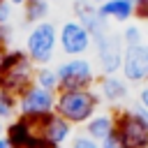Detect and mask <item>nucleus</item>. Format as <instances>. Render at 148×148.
Here are the masks:
<instances>
[{"label": "nucleus", "mask_w": 148, "mask_h": 148, "mask_svg": "<svg viewBox=\"0 0 148 148\" xmlns=\"http://www.w3.org/2000/svg\"><path fill=\"white\" fill-rule=\"evenodd\" d=\"M18 116V95L0 83V120L7 125Z\"/></svg>", "instance_id": "f3484780"}, {"label": "nucleus", "mask_w": 148, "mask_h": 148, "mask_svg": "<svg viewBox=\"0 0 148 148\" xmlns=\"http://www.w3.org/2000/svg\"><path fill=\"white\" fill-rule=\"evenodd\" d=\"M7 58H9V49H2L0 46V76H2L5 67H7Z\"/></svg>", "instance_id": "a878e982"}, {"label": "nucleus", "mask_w": 148, "mask_h": 148, "mask_svg": "<svg viewBox=\"0 0 148 148\" xmlns=\"http://www.w3.org/2000/svg\"><path fill=\"white\" fill-rule=\"evenodd\" d=\"M120 39H123V46H125V49H132V46H139V44L146 42V39H143V30H141V25H136V23H127L125 30L120 32Z\"/></svg>", "instance_id": "6ab92c4d"}, {"label": "nucleus", "mask_w": 148, "mask_h": 148, "mask_svg": "<svg viewBox=\"0 0 148 148\" xmlns=\"http://www.w3.org/2000/svg\"><path fill=\"white\" fill-rule=\"evenodd\" d=\"M134 102L141 106V109H146L148 111V83H143V86H139V90H136V97H134Z\"/></svg>", "instance_id": "4be33fe9"}, {"label": "nucleus", "mask_w": 148, "mask_h": 148, "mask_svg": "<svg viewBox=\"0 0 148 148\" xmlns=\"http://www.w3.org/2000/svg\"><path fill=\"white\" fill-rule=\"evenodd\" d=\"M35 86H39L44 90H51V92H58L60 81H58V74H56V67H51V65L37 67L35 69Z\"/></svg>", "instance_id": "a211bd4d"}, {"label": "nucleus", "mask_w": 148, "mask_h": 148, "mask_svg": "<svg viewBox=\"0 0 148 148\" xmlns=\"http://www.w3.org/2000/svg\"><path fill=\"white\" fill-rule=\"evenodd\" d=\"M120 76L130 86H143L148 83V42L125 49L123 53V65H120Z\"/></svg>", "instance_id": "9d476101"}, {"label": "nucleus", "mask_w": 148, "mask_h": 148, "mask_svg": "<svg viewBox=\"0 0 148 148\" xmlns=\"http://www.w3.org/2000/svg\"><path fill=\"white\" fill-rule=\"evenodd\" d=\"M130 104H132V109L136 111V116H139V118H141V120L146 123V127H148V111H146V109H141V106H139L136 102H130Z\"/></svg>", "instance_id": "393cba45"}, {"label": "nucleus", "mask_w": 148, "mask_h": 148, "mask_svg": "<svg viewBox=\"0 0 148 148\" xmlns=\"http://www.w3.org/2000/svg\"><path fill=\"white\" fill-rule=\"evenodd\" d=\"M136 16H141L143 21H148V2H146L141 9H136Z\"/></svg>", "instance_id": "bb28decb"}, {"label": "nucleus", "mask_w": 148, "mask_h": 148, "mask_svg": "<svg viewBox=\"0 0 148 148\" xmlns=\"http://www.w3.org/2000/svg\"><path fill=\"white\" fill-rule=\"evenodd\" d=\"M46 148H60V146H46Z\"/></svg>", "instance_id": "473e14b6"}, {"label": "nucleus", "mask_w": 148, "mask_h": 148, "mask_svg": "<svg viewBox=\"0 0 148 148\" xmlns=\"http://www.w3.org/2000/svg\"><path fill=\"white\" fill-rule=\"evenodd\" d=\"M95 92H97L99 102L106 104L109 109H123V106H127L132 86L120 74H99L95 81Z\"/></svg>", "instance_id": "1a4fd4ad"}, {"label": "nucleus", "mask_w": 148, "mask_h": 148, "mask_svg": "<svg viewBox=\"0 0 148 148\" xmlns=\"http://www.w3.org/2000/svg\"><path fill=\"white\" fill-rule=\"evenodd\" d=\"M56 74L60 81V90H79V88H95L97 67L88 56L65 58L56 65Z\"/></svg>", "instance_id": "7ed1b4c3"}, {"label": "nucleus", "mask_w": 148, "mask_h": 148, "mask_svg": "<svg viewBox=\"0 0 148 148\" xmlns=\"http://www.w3.org/2000/svg\"><path fill=\"white\" fill-rule=\"evenodd\" d=\"M102 102L95 88H79V90H58L56 92V113L62 116L74 127H83L97 111Z\"/></svg>", "instance_id": "f257e3e1"}, {"label": "nucleus", "mask_w": 148, "mask_h": 148, "mask_svg": "<svg viewBox=\"0 0 148 148\" xmlns=\"http://www.w3.org/2000/svg\"><path fill=\"white\" fill-rule=\"evenodd\" d=\"M35 69H37V65L23 53V49H9L7 67L0 76V83L18 95L35 83Z\"/></svg>", "instance_id": "39448f33"}, {"label": "nucleus", "mask_w": 148, "mask_h": 148, "mask_svg": "<svg viewBox=\"0 0 148 148\" xmlns=\"http://www.w3.org/2000/svg\"><path fill=\"white\" fill-rule=\"evenodd\" d=\"M0 148H16V146H14V143H12V141L2 134V136H0Z\"/></svg>", "instance_id": "cd10ccee"}, {"label": "nucleus", "mask_w": 148, "mask_h": 148, "mask_svg": "<svg viewBox=\"0 0 148 148\" xmlns=\"http://www.w3.org/2000/svg\"><path fill=\"white\" fill-rule=\"evenodd\" d=\"M21 14H23V23L25 25H35L39 21H49L51 2L49 0H28L21 7Z\"/></svg>", "instance_id": "dca6fc26"}, {"label": "nucleus", "mask_w": 148, "mask_h": 148, "mask_svg": "<svg viewBox=\"0 0 148 148\" xmlns=\"http://www.w3.org/2000/svg\"><path fill=\"white\" fill-rule=\"evenodd\" d=\"M72 9H74V18L95 37L99 32H106L111 25L106 23V18L102 16L99 12V5H95L92 0H74L72 2Z\"/></svg>", "instance_id": "ddd939ff"}, {"label": "nucleus", "mask_w": 148, "mask_h": 148, "mask_svg": "<svg viewBox=\"0 0 148 148\" xmlns=\"http://www.w3.org/2000/svg\"><path fill=\"white\" fill-rule=\"evenodd\" d=\"M2 134H5V123L0 120V136H2Z\"/></svg>", "instance_id": "7c9ffc66"}, {"label": "nucleus", "mask_w": 148, "mask_h": 148, "mask_svg": "<svg viewBox=\"0 0 148 148\" xmlns=\"http://www.w3.org/2000/svg\"><path fill=\"white\" fill-rule=\"evenodd\" d=\"M58 51L65 58L88 56L92 51V35L76 18H67L58 25Z\"/></svg>", "instance_id": "0eeeda50"}, {"label": "nucleus", "mask_w": 148, "mask_h": 148, "mask_svg": "<svg viewBox=\"0 0 148 148\" xmlns=\"http://www.w3.org/2000/svg\"><path fill=\"white\" fill-rule=\"evenodd\" d=\"M9 2H12V5H14V7H23V5H25V2H28V0H9Z\"/></svg>", "instance_id": "c756f323"}, {"label": "nucleus", "mask_w": 148, "mask_h": 148, "mask_svg": "<svg viewBox=\"0 0 148 148\" xmlns=\"http://www.w3.org/2000/svg\"><path fill=\"white\" fill-rule=\"evenodd\" d=\"M81 130H83V134L90 136L92 141L102 143L106 136H111V134L116 132V109H111V111H102V109H99Z\"/></svg>", "instance_id": "4468645a"}, {"label": "nucleus", "mask_w": 148, "mask_h": 148, "mask_svg": "<svg viewBox=\"0 0 148 148\" xmlns=\"http://www.w3.org/2000/svg\"><path fill=\"white\" fill-rule=\"evenodd\" d=\"M14 5L9 0H0V25H12L14 21Z\"/></svg>", "instance_id": "412c9836"}, {"label": "nucleus", "mask_w": 148, "mask_h": 148, "mask_svg": "<svg viewBox=\"0 0 148 148\" xmlns=\"http://www.w3.org/2000/svg\"><path fill=\"white\" fill-rule=\"evenodd\" d=\"M67 148H99V143L92 141L90 136H86L83 132H76V134L72 136V141L67 143Z\"/></svg>", "instance_id": "aec40b11"}, {"label": "nucleus", "mask_w": 148, "mask_h": 148, "mask_svg": "<svg viewBox=\"0 0 148 148\" xmlns=\"http://www.w3.org/2000/svg\"><path fill=\"white\" fill-rule=\"evenodd\" d=\"M58 51V25L53 21H39L28 28L23 39V53L37 65H51Z\"/></svg>", "instance_id": "f03ea898"}, {"label": "nucleus", "mask_w": 148, "mask_h": 148, "mask_svg": "<svg viewBox=\"0 0 148 148\" xmlns=\"http://www.w3.org/2000/svg\"><path fill=\"white\" fill-rule=\"evenodd\" d=\"M92 2H95V5H102V2H104V0H92Z\"/></svg>", "instance_id": "2f4dec72"}, {"label": "nucleus", "mask_w": 148, "mask_h": 148, "mask_svg": "<svg viewBox=\"0 0 148 148\" xmlns=\"http://www.w3.org/2000/svg\"><path fill=\"white\" fill-rule=\"evenodd\" d=\"M102 16L106 18V23H130L132 18H136V7L130 0H104L99 5Z\"/></svg>", "instance_id": "2eb2a0df"}, {"label": "nucleus", "mask_w": 148, "mask_h": 148, "mask_svg": "<svg viewBox=\"0 0 148 148\" xmlns=\"http://www.w3.org/2000/svg\"><path fill=\"white\" fill-rule=\"evenodd\" d=\"M116 134L125 143V148H148V127L136 116L132 104L116 109Z\"/></svg>", "instance_id": "6e6552de"}, {"label": "nucleus", "mask_w": 148, "mask_h": 148, "mask_svg": "<svg viewBox=\"0 0 148 148\" xmlns=\"http://www.w3.org/2000/svg\"><path fill=\"white\" fill-rule=\"evenodd\" d=\"M99 148H125V143H123V141H120V136L113 132L111 136H106V139L99 143Z\"/></svg>", "instance_id": "b1692460"}, {"label": "nucleus", "mask_w": 148, "mask_h": 148, "mask_svg": "<svg viewBox=\"0 0 148 148\" xmlns=\"http://www.w3.org/2000/svg\"><path fill=\"white\" fill-rule=\"evenodd\" d=\"M130 2H132V5L136 7V9H141V7H143V5L148 2V0H130Z\"/></svg>", "instance_id": "c85d7f7f"}, {"label": "nucleus", "mask_w": 148, "mask_h": 148, "mask_svg": "<svg viewBox=\"0 0 148 148\" xmlns=\"http://www.w3.org/2000/svg\"><path fill=\"white\" fill-rule=\"evenodd\" d=\"M0 46L12 49V25H0Z\"/></svg>", "instance_id": "5701e85b"}, {"label": "nucleus", "mask_w": 148, "mask_h": 148, "mask_svg": "<svg viewBox=\"0 0 148 148\" xmlns=\"http://www.w3.org/2000/svg\"><path fill=\"white\" fill-rule=\"evenodd\" d=\"M5 136L16 146V148H46L39 130L35 123L25 120V118H14L12 123L5 125Z\"/></svg>", "instance_id": "f8f14e48"}, {"label": "nucleus", "mask_w": 148, "mask_h": 148, "mask_svg": "<svg viewBox=\"0 0 148 148\" xmlns=\"http://www.w3.org/2000/svg\"><path fill=\"white\" fill-rule=\"evenodd\" d=\"M51 113H56V92L44 90L35 83L18 92V118H25L37 125Z\"/></svg>", "instance_id": "423d86ee"}, {"label": "nucleus", "mask_w": 148, "mask_h": 148, "mask_svg": "<svg viewBox=\"0 0 148 148\" xmlns=\"http://www.w3.org/2000/svg\"><path fill=\"white\" fill-rule=\"evenodd\" d=\"M92 53H95V67L99 74H120L123 65V39L111 28L106 32H99L92 37Z\"/></svg>", "instance_id": "20e7f679"}, {"label": "nucleus", "mask_w": 148, "mask_h": 148, "mask_svg": "<svg viewBox=\"0 0 148 148\" xmlns=\"http://www.w3.org/2000/svg\"><path fill=\"white\" fill-rule=\"evenodd\" d=\"M37 130H39V134H42V139H44L46 146H60V148H65L72 141V136L76 134V127L72 123H67L58 113H51L44 120H39Z\"/></svg>", "instance_id": "9b49d317"}, {"label": "nucleus", "mask_w": 148, "mask_h": 148, "mask_svg": "<svg viewBox=\"0 0 148 148\" xmlns=\"http://www.w3.org/2000/svg\"><path fill=\"white\" fill-rule=\"evenodd\" d=\"M49 2H58V0H49Z\"/></svg>", "instance_id": "72a5a7b5"}]
</instances>
